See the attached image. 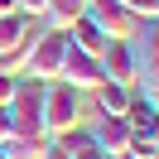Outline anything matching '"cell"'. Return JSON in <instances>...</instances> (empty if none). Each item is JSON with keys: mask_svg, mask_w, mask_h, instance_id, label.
I'll list each match as a JSON object with an SVG mask.
<instances>
[{"mask_svg": "<svg viewBox=\"0 0 159 159\" xmlns=\"http://www.w3.org/2000/svg\"><path fill=\"white\" fill-rule=\"evenodd\" d=\"M48 145H53V140H29V135H10V140H5V145H0V149H5V159H43V154H48Z\"/></svg>", "mask_w": 159, "mask_h": 159, "instance_id": "4fadbf2b", "label": "cell"}, {"mask_svg": "<svg viewBox=\"0 0 159 159\" xmlns=\"http://www.w3.org/2000/svg\"><path fill=\"white\" fill-rule=\"evenodd\" d=\"M58 82L72 92H97L101 82V58H92V53H77L68 43V53H63V68H58Z\"/></svg>", "mask_w": 159, "mask_h": 159, "instance_id": "8992f818", "label": "cell"}, {"mask_svg": "<svg viewBox=\"0 0 159 159\" xmlns=\"http://www.w3.org/2000/svg\"><path fill=\"white\" fill-rule=\"evenodd\" d=\"M120 5H125L135 20H154V15H159V0H120Z\"/></svg>", "mask_w": 159, "mask_h": 159, "instance_id": "9a60e30c", "label": "cell"}, {"mask_svg": "<svg viewBox=\"0 0 159 159\" xmlns=\"http://www.w3.org/2000/svg\"><path fill=\"white\" fill-rule=\"evenodd\" d=\"M130 159H159V125H130Z\"/></svg>", "mask_w": 159, "mask_h": 159, "instance_id": "7c38bea8", "label": "cell"}, {"mask_svg": "<svg viewBox=\"0 0 159 159\" xmlns=\"http://www.w3.org/2000/svg\"><path fill=\"white\" fill-rule=\"evenodd\" d=\"M63 53H68V34L63 29H34L29 48L20 58V77L29 82H58V68H63Z\"/></svg>", "mask_w": 159, "mask_h": 159, "instance_id": "6da1fadb", "label": "cell"}, {"mask_svg": "<svg viewBox=\"0 0 159 159\" xmlns=\"http://www.w3.org/2000/svg\"><path fill=\"white\" fill-rule=\"evenodd\" d=\"M15 87H20V72H10V68H0V106H10Z\"/></svg>", "mask_w": 159, "mask_h": 159, "instance_id": "2e32d148", "label": "cell"}, {"mask_svg": "<svg viewBox=\"0 0 159 159\" xmlns=\"http://www.w3.org/2000/svg\"><path fill=\"white\" fill-rule=\"evenodd\" d=\"M87 15V0H43V20H48V29H63L68 34L72 20H82Z\"/></svg>", "mask_w": 159, "mask_h": 159, "instance_id": "30bf717a", "label": "cell"}, {"mask_svg": "<svg viewBox=\"0 0 159 159\" xmlns=\"http://www.w3.org/2000/svg\"><path fill=\"white\" fill-rule=\"evenodd\" d=\"M135 68H140V53L130 48V39H111L101 48V77L106 82H120L135 92Z\"/></svg>", "mask_w": 159, "mask_h": 159, "instance_id": "5b68a950", "label": "cell"}, {"mask_svg": "<svg viewBox=\"0 0 159 159\" xmlns=\"http://www.w3.org/2000/svg\"><path fill=\"white\" fill-rule=\"evenodd\" d=\"M0 159H5V149H0Z\"/></svg>", "mask_w": 159, "mask_h": 159, "instance_id": "44dd1931", "label": "cell"}, {"mask_svg": "<svg viewBox=\"0 0 159 159\" xmlns=\"http://www.w3.org/2000/svg\"><path fill=\"white\" fill-rule=\"evenodd\" d=\"M154 116H159L154 97H145V92H130V106H125V120H130V125H154Z\"/></svg>", "mask_w": 159, "mask_h": 159, "instance_id": "5bb4252c", "label": "cell"}, {"mask_svg": "<svg viewBox=\"0 0 159 159\" xmlns=\"http://www.w3.org/2000/svg\"><path fill=\"white\" fill-rule=\"evenodd\" d=\"M58 145L68 149V159H106V154H101V145H97V140H92V130H87V125H77V130H68V135L58 140Z\"/></svg>", "mask_w": 159, "mask_h": 159, "instance_id": "8fae6325", "label": "cell"}, {"mask_svg": "<svg viewBox=\"0 0 159 159\" xmlns=\"http://www.w3.org/2000/svg\"><path fill=\"white\" fill-rule=\"evenodd\" d=\"M10 10H15V0H0V15H10Z\"/></svg>", "mask_w": 159, "mask_h": 159, "instance_id": "ffe728a7", "label": "cell"}, {"mask_svg": "<svg viewBox=\"0 0 159 159\" xmlns=\"http://www.w3.org/2000/svg\"><path fill=\"white\" fill-rule=\"evenodd\" d=\"M39 111H43V135H48V140H63L68 130L82 125V92L63 87V82H43Z\"/></svg>", "mask_w": 159, "mask_h": 159, "instance_id": "7a4b0ae2", "label": "cell"}, {"mask_svg": "<svg viewBox=\"0 0 159 159\" xmlns=\"http://www.w3.org/2000/svg\"><path fill=\"white\" fill-rule=\"evenodd\" d=\"M15 10H20V15H29V20H34V15H43V0H15Z\"/></svg>", "mask_w": 159, "mask_h": 159, "instance_id": "e0dca14e", "label": "cell"}, {"mask_svg": "<svg viewBox=\"0 0 159 159\" xmlns=\"http://www.w3.org/2000/svg\"><path fill=\"white\" fill-rule=\"evenodd\" d=\"M92 97H97V111H101V116H125V106H130V87L106 82V77L97 82V92H92Z\"/></svg>", "mask_w": 159, "mask_h": 159, "instance_id": "9c48e42d", "label": "cell"}, {"mask_svg": "<svg viewBox=\"0 0 159 159\" xmlns=\"http://www.w3.org/2000/svg\"><path fill=\"white\" fill-rule=\"evenodd\" d=\"M29 39H34V20L29 15H20V10L0 15V68L20 72V58L29 48Z\"/></svg>", "mask_w": 159, "mask_h": 159, "instance_id": "3957f363", "label": "cell"}, {"mask_svg": "<svg viewBox=\"0 0 159 159\" xmlns=\"http://www.w3.org/2000/svg\"><path fill=\"white\" fill-rule=\"evenodd\" d=\"M87 130H92V140L101 145L106 159H120L125 145H130V120H125V116H101L97 125H87Z\"/></svg>", "mask_w": 159, "mask_h": 159, "instance_id": "52a82bcc", "label": "cell"}, {"mask_svg": "<svg viewBox=\"0 0 159 159\" xmlns=\"http://www.w3.org/2000/svg\"><path fill=\"white\" fill-rule=\"evenodd\" d=\"M10 135H15V125H10V111L0 106V145H5V140H10Z\"/></svg>", "mask_w": 159, "mask_h": 159, "instance_id": "ac0fdd59", "label": "cell"}, {"mask_svg": "<svg viewBox=\"0 0 159 159\" xmlns=\"http://www.w3.org/2000/svg\"><path fill=\"white\" fill-rule=\"evenodd\" d=\"M120 159H130V154H120Z\"/></svg>", "mask_w": 159, "mask_h": 159, "instance_id": "7402d4cb", "label": "cell"}, {"mask_svg": "<svg viewBox=\"0 0 159 159\" xmlns=\"http://www.w3.org/2000/svg\"><path fill=\"white\" fill-rule=\"evenodd\" d=\"M87 20L97 24L106 39H135L140 34V20L120 5V0H87Z\"/></svg>", "mask_w": 159, "mask_h": 159, "instance_id": "277c9868", "label": "cell"}, {"mask_svg": "<svg viewBox=\"0 0 159 159\" xmlns=\"http://www.w3.org/2000/svg\"><path fill=\"white\" fill-rule=\"evenodd\" d=\"M68 43H72L77 53H92V58H101V48H106L111 39H106V34H101L97 24L87 20V15H82V20H72V24H68Z\"/></svg>", "mask_w": 159, "mask_h": 159, "instance_id": "ba28073f", "label": "cell"}, {"mask_svg": "<svg viewBox=\"0 0 159 159\" xmlns=\"http://www.w3.org/2000/svg\"><path fill=\"white\" fill-rule=\"evenodd\" d=\"M43 159H68V149H63L58 140H53V145H48V154H43Z\"/></svg>", "mask_w": 159, "mask_h": 159, "instance_id": "d6986e66", "label": "cell"}]
</instances>
